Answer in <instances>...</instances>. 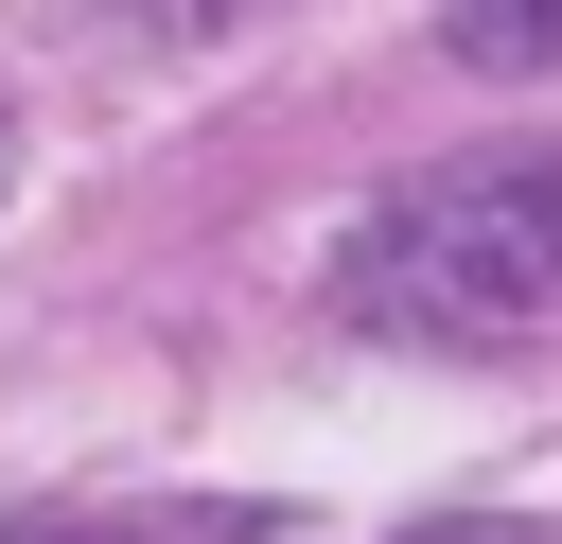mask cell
<instances>
[{
  "instance_id": "cell-4",
  "label": "cell",
  "mask_w": 562,
  "mask_h": 544,
  "mask_svg": "<svg viewBox=\"0 0 562 544\" xmlns=\"http://www.w3.org/2000/svg\"><path fill=\"white\" fill-rule=\"evenodd\" d=\"M0 175H18V123H0Z\"/></svg>"
},
{
  "instance_id": "cell-3",
  "label": "cell",
  "mask_w": 562,
  "mask_h": 544,
  "mask_svg": "<svg viewBox=\"0 0 562 544\" xmlns=\"http://www.w3.org/2000/svg\"><path fill=\"white\" fill-rule=\"evenodd\" d=\"M404 544H562V526H527V509H439V526H404Z\"/></svg>"
},
{
  "instance_id": "cell-5",
  "label": "cell",
  "mask_w": 562,
  "mask_h": 544,
  "mask_svg": "<svg viewBox=\"0 0 562 544\" xmlns=\"http://www.w3.org/2000/svg\"><path fill=\"white\" fill-rule=\"evenodd\" d=\"M176 18H193V0H176Z\"/></svg>"
},
{
  "instance_id": "cell-1",
  "label": "cell",
  "mask_w": 562,
  "mask_h": 544,
  "mask_svg": "<svg viewBox=\"0 0 562 544\" xmlns=\"http://www.w3.org/2000/svg\"><path fill=\"white\" fill-rule=\"evenodd\" d=\"M334 316L386 351H527L562 316V158H439L334 246Z\"/></svg>"
},
{
  "instance_id": "cell-2",
  "label": "cell",
  "mask_w": 562,
  "mask_h": 544,
  "mask_svg": "<svg viewBox=\"0 0 562 544\" xmlns=\"http://www.w3.org/2000/svg\"><path fill=\"white\" fill-rule=\"evenodd\" d=\"M457 53L474 70H562V0H457Z\"/></svg>"
}]
</instances>
